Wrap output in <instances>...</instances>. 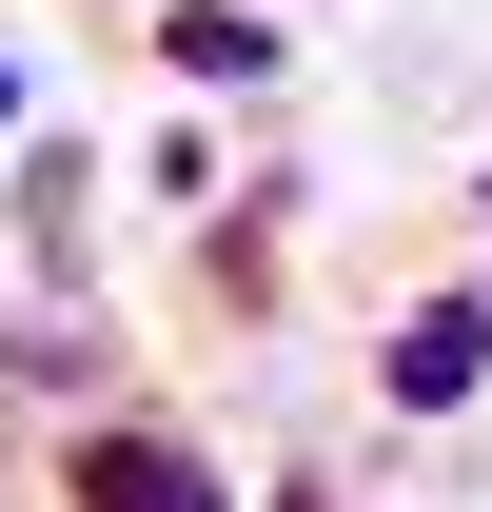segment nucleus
Listing matches in <instances>:
<instances>
[{
    "label": "nucleus",
    "instance_id": "2",
    "mask_svg": "<svg viewBox=\"0 0 492 512\" xmlns=\"http://www.w3.org/2000/svg\"><path fill=\"white\" fill-rule=\"evenodd\" d=\"M374 375H394V414H473V375H492V316H473V296H433V316L394 335Z\"/></svg>",
    "mask_w": 492,
    "mask_h": 512
},
{
    "label": "nucleus",
    "instance_id": "3",
    "mask_svg": "<svg viewBox=\"0 0 492 512\" xmlns=\"http://www.w3.org/2000/svg\"><path fill=\"white\" fill-rule=\"evenodd\" d=\"M158 60H178V79H276V20H256V0H178Z\"/></svg>",
    "mask_w": 492,
    "mask_h": 512
},
{
    "label": "nucleus",
    "instance_id": "1",
    "mask_svg": "<svg viewBox=\"0 0 492 512\" xmlns=\"http://www.w3.org/2000/svg\"><path fill=\"white\" fill-rule=\"evenodd\" d=\"M79 512H237V493H217V473H197L178 434H138V414H99V434H79Z\"/></svg>",
    "mask_w": 492,
    "mask_h": 512
},
{
    "label": "nucleus",
    "instance_id": "4",
    "mask_svg": "<svg viewBox=\"0 0 492 512\" xmlns=\"http://www.w3.org/2000/svg\"><path fill=\"white\" fill-rule=\"evenodd\" d=\"M473 316H492V276H473Z\"/></svg>",
    "mask_w": 492,
    "mask_h": 512
}]
</instances>
